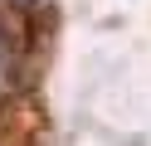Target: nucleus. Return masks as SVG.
Masks as SVG:
<instances>
[{"label": "nucleus", "mask_w": 151, "mask_h": 146, "mask_svg": "<svg viewBox=\"0 0 151 146\" xmlns=\"http://www.w3.org/2000/svg\"><path fill=\"white\" fill-rule=\"evenodd\" d=\"M5 73H10V44H5V29H0V83H5Z\"/></svg>", "instance_id": "obj_1"}]
</instances>
